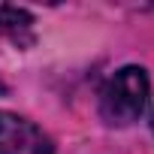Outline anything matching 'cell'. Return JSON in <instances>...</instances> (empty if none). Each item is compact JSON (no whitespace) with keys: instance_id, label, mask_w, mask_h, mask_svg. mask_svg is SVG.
Here are the masks:
<instances>
[{"instance_id":"6da1fadb","label":"cell","mask_w":154,"mask_h":154,"mask_svg":"<svg viewBox=\"0 0 154 154\" xmlns=\"http://www.w3.org/2000/svg\"><path fill=\"white\" fill-rule=\"evenodd\" d=\"M148 106V75L142 66H124L100 91V115L112 127H127Z\"/></svg>"},{"instance_id":"7a4b0ae2","label":"cell","mask_w":154,"mask_h":154,"mask_svg":"<svg viewBox=\"0 0 154 154\" xmlns=\"http://www.w3.org/2000/svg\"><path fill=\"white\" fill-rule=\"evenodd\" d=\"M0 154H54V145L33 121L0 112Z\"/></svg>"},{"instance_id":"3957f363","label":"cell","mask_w":154,"mask_h":154,"mask_svg":"<svg viewBox=\"0 0 154 154\" xmlns=\"http://www.w3.org/2000/svg\"><path fill=\"white\" fill-rule=\"evenodd\" d=\"M0 39H9L18 48L33 45V15L27 9L0 3Z\"/></svg>"},{"instance_id":"277c9868","label":"cell","mask_w":154,"mask_h":154,"mask_svg":"<svg viewBox=\"0 0 154 154\" xmlns=\"http://www.w3.org/2000/svg\"><path fill=\"white\" fill-rule=\"evenodd\" d=\"M3 94H6V85H3V82H0V97H3Z\"/></svg>"},{"instance_id":"5b68a950","label":"cell","mask_w":154,"mask_h":154,"mask_svg":"<svg viewBox=\"0 0 154 154\" xmlns=\"http://www.w3.org/2000/svg\"><path fill=\"white\" fill-rule=\"evenodd\" d=\"M151 130H154V115H151Z\"/></svg>"}]
</instances>
